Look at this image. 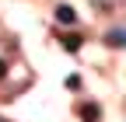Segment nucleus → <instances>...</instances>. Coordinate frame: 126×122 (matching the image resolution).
<instances>
[{"label":"nucleus","instance_id":"f03ea898","mask_svg":"<svg viewBox=\"0 0 126 122\" xmlns=\"http://www.w3.org/2000/svg\"><path fill=\"white\" fill-rule=\"evenodd\" d=\"M105 42L112 45V49H123V45H126V28H112V32L105 35Z\"/></svg>","mask_w":126,"mask_h":122},{"label":"nucleus","instance_id":"20e7f679","mask_svg":"<svg viewBox=\"0 0 126 122\" xmlns=\"http://www.w3.org/2000/svg\"><path fill=\"white\" fill-rule=\"evenodd\" d=\"M81 35H67V38H63V49H67V52H77V49H81Z\"/></svg>","mask_w":126,"mask_h":122},{"label":"nucleus","instance_id":"39448f33","mask_svg":"<svg viewBox=\"0 0 126 122\" xmlns=\"http://www.w3.org/2000/svg\"><path fill=\"white\" fill-rule=\"evenodd\" d=\"M7 77V59H0V80Z\"/></svg>","mask_w":126,"mask_h":122},{"label":"nucleus","instance_id":"f257e3e1","mask_svg":"<svg viewBox=\"0 0 126 122\" xmlns=\"http://www.w3.org/2000/svg\"><path fill=\"white\" fill-rule=\"evenodd\" d=\"M77 115H81L84 122H98V119H102V108H98L94 101H84V105H77Z\"/></svg>","mask_w":126,"mask_h":122},{"label":"nucleus","instance_id":"7ed1b4c3","mask_svg":"<svg viewBox=\"0 0 126 122\" xmlns=\"http://www.w3.org/2000/svg\"><path fill=\"white\" fill-rule=\"evenodd\" d=\"M56 21H60V24H74V21H77V14H74V7H67V4H60V7H56Z\"/></svg>","mask_w":126,"mask_h":122}]
</instances>
